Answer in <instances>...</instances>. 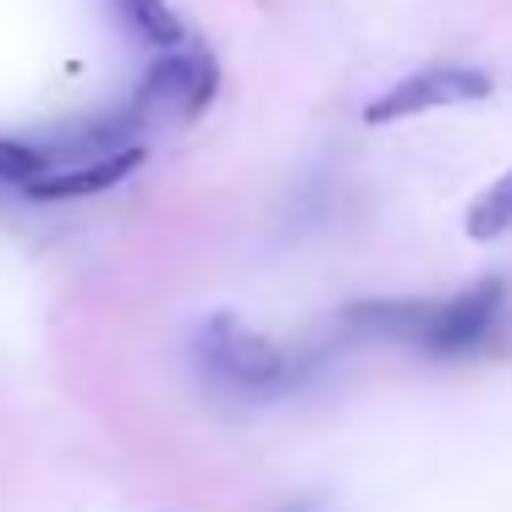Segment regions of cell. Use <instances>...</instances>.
Segmentation results:
<instances>
[{"mask_svg":"<svg viewBox=\"0 0 512 512\" xmlns=\"http://www.w3.org/2000/svg\"><path fill=\"white\" fill-rule=\"evenodd\" d=\"M193 358H199V369L210 380H221V386H232V391H254V397L281 391L292 380L287 347H276L270 336L248 331L237 314H210V320L193 331Z\"/></svg>","mask_w":512,"mask_h":512,"instance_id":"cell-2","label":"cell"},{"mask_svg":"<svg viewBox=\"0 0 512 512\" xmlns=\"http://www.w3.org/2000/svg\"><path fill=\"white\" fill-rule=\"evenodd\" d=\"M45 171H56V166H50V155H45V144L0 138V182H12V188H28V182L45 177Z\"/></svg>","mask_w":512,"mask_h":512,"instance_id":"cell-8","label":"cell"},{"mask_svg":"<svg viewBox=\"0 0 512 512\" xmlns=\"http://www.w3.org/2000/svg\"><path fill=\"white\" fill-rule=\"evenodd\" d=\"M496 83L474 67H424L413 78L391 83L380 100L364 105V122L369 127H391V122H408V116H424V111H441V105H474V100H490Z\"/></svg>","mask_w":512,"mask_h":512,"instance_id":"cell-4","label":"cell"},{"mask_svg":"<svg viewBox=\"0 0 512 512\" xmlns=\"http://www.w3.org/2000/svg\"><path fill=\"white\" fill-rule=\"evenodd\" d=\"M276 512H314V501H287V507H276Z\"/></svg>","mask_w":512,"mask_h":512,"instance_id":"cell-9","label":"cell"},{"mask_svg":"<svg viewBox=\"0 0 512 512\" xmlns=\"http://www.w3.org/2000/svg\"><path fill=\"white\" fill-rule=\"evenodd\" d=\"M138 166H144V149H138V144H127V149H116V155L83 160V166H72V171H45V177H34L23 193H28V199H39V204L94 199V193H111L116 182H127Z\"/></svg>","mask_w":512,"mask_h":512,"instance_id":"cell-5","label":"cell"},{"mask_svg":"<svg viewBox=\"0 0 512 512\" xmlns=\"http://www.w3.org/2000/svg\"><path fill=\"white\" fill-rule=\"evenodd\" d=\"M501 232H512V171L496 177L474 204H468V237H474V243H490V237H501Z\"/></svg>","mask_w":512,"mask_h":512,"instance_id":"cell-7","label":"cell"},{"mask_svg":"<svg viewBox=\"0 0 512 512\" xmlns=\"http://www.w3.org/2000/svg\"><path fill=\"white\" fill-rule=\"evenodd\" d=\"M215 89H221L215 56L188 39L177 50H160V61L144 72V83H138V94L127 105H133V116L144 127L149 122H193L215 100Z\"/></svg>","mask_w":512,"mask_h":512,"instance_id":"cell-3","label":"cell"},{"mask_svg":"<svg viewBox=\"0 0 512 512\" xmlns=\"http://www.w3.org/2000/svg\"><path fill=\"white\" fill-rule=\"evenodd\" d=\"M116 12H122V23L133 28L144 45H155V50L188 45V28H182V17L171 12V0H116Z\"/></svg>","mask_w":512,"mask_h":512,"instance_id":"cell-6","label":"cell"},{"mask_svg":"<svg viewBox=\"0 0 512 512\" xmlns=\"http://www.w3.org/2000/svg\"><path fill=\"white\" fill-rule=\"evenodd\" d=\"M501 303H507V287L501 281H474L457 298H413V303H358L347 309V320L364 325L375 336H397V342H413L424 353H474V347L490 342L501 320Z\"/></svg>","mask_w":512,"mask_h":512,"instance_id":"cell-1","label":"cell"}]
</instances>
